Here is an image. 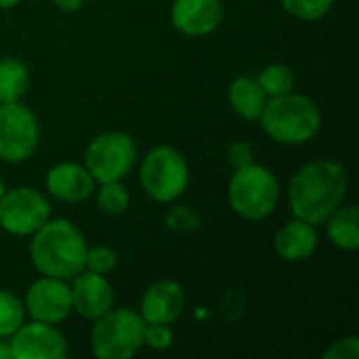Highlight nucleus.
<instances>
[{
	"mask_svg": "<svg viewBox=\"0 0 359 359\" xmlns=\"http://www.w3.org/2000/svg\"><path fill=\"white\" fill-rule=\"evenodd\" d=\"M95 194H97V206L101 212H105L109 217H120L126 212L128 202H130V194L122 185V181L99 183V189Z\"/></svg>",
	"mask_w": 359,
	"mask_h": 359,
	"instance_id": "obj_21",
	"label": "nucleus"
},
{
	"mask_svg": "<svg viewBox=\"0 0 359 359\" xmlns=\"http://www.w3.org/2000/svg\"><path fill=\"white\" fill-rule=\"evenodd\" d=\"M227 101L231 105V109L236 111V116H240L242 120L255 122L261 118L265 103H267V95L263 93V88L259 86L257 78L250 76H240L229 84L227 90Z\"/></svg>",
	"mask_w": 359,
	"mask_h": 359,
	"instance_id": "obj_17",
	"label": "nucleus"
},
{
	"mask_svg": "<svg viewBox=\"0 0 359 359\" xmlns=\"http://www.w3.org/2000/svg\"><path fill=\"white\" fill-rule=\"evenodd\" d=\"M326 236L339 250L353 252L359 246V208L355 204H341L326 221Z\"/></svg>",
	"mask_w": 359,
	"mask_h": 359,
	"instance_id": "obj_18",
	"label": "nucleus"
},
{
	"mask_svg": "<svg viewBox=\"0 0 359 359\" xmlns=\"http://www.w3.org/2000/svg\"><path fill=\"white\" fill-rule=\"evenodd\" d=\"M2 194H4V181L0 179V196H2Z\"/></svg>",
	"mask_w": 359,
	"mask_h": 359,
	"instance_id": "obj_32",
	"label": "nucleus"
},
{
	"mask_svg": "<svg viewBox=\"0 0 359 359\" xmlns=\"http://www.w3.org/2000/svg\"><path fill=\"white\" fill-rule=\"evenodd\" d=\"M175 341L170 324H145L143 328V347L151 351H166Z\"/></svg>",
	"mask_w": 359,
	"mask_h": 359,
	"instance_id": "obj_26",
	"label": "nucleus"
},
{
	"mask_svg": "<svg viewBox=\"0 0 359 359\" xmlns=\"http://www.w3.org/2000/svg\"><path fill=\"white\" fill-rule=\"evenodd\" d=\"M223 0H175L170 6L172 27L191 38L212 34L223 23Z\"/></svg>",
	"mask_w": 359,
	"mask_h": 359,
	"instance_id": "obj_12",
	"label": "nucleus"
},
{
	"mask_svg": "<svg viewBox=\"0 0 359 359\" xmlns=\"http://www.w3.org/2000/svg\"><path fill=\"white\" fill-rule=\"evenodd\" d=\"M29 84V72L23 61L15 57L0 59V103L21 101Z\"/></svg>",
	"mask_w": 359,
	"mask_h": 359,
	"instance_id": "obj_19",
	"label": "nucleus"
},
{
	"mask_svg": "<svg viewBox=\"0 0 359 359\" xmlns=\"http://www.w3.org/2000/svg\"><path fill=\"white\" fill-rule=\"evenodd\" d=\"M118 267V255L109 246H88L86 257H84V269L99 273V276H109Z\"/></svg>",
	"mask_w": 359,
	"mask_h": 359,
	"instance_id": "obj_25",
	"label": "nucleus"
},
{
	"mask_svg": "<svg viewBox=\"0 0 359 359\" xmlns=\"http://www.w3.org/2000/svg\"><path fill=\"white\" fill-rule=\"evenodd\" d=\"M50 219V204L36 187H13L0 196V229L11 236H32Z\"/></svg>",
	"mask_w": 359,
	"mask_h": 359,
	"instance_id": "obj_9",
	"label": "nucleus"
},
{
	"mask_svg": "<svg viewBox=\"0 0 359 359\" xmlns=\"http://www.w3.org/2000/svg\"><path fill=\"white\" fill-rule=\"evenodd\" d=\"M84 2L86 0H53V4L59 11H63V13H76V11H80L84 6Z\"/></svg>",
	"mask_w": 359,
	"mask_h": 359,
	"instance_id": "obj_29",
	"label": "nucleus"
},
{
	"mask_svg": "<svg viewBox=\"0 0 359 359\" xmlns=\"http://www.w3.org/2000/svg\"><path fill=\"white\" fill-rule=\"evenodd\" d=\"M40 143L36 114L21 101L0 103V160L8 164L25 162Z\"/></svg>",
	"mask_w": 359,
	"mask_h": 359,
	"instance_id": "obj_8",
	"label": "nucleus"
},
{
	"mask_svg": "<svg viewBox=\"0 0 359 359\" xmlns=\"http://www.w3.org/2000/svg\"><path fill=\"white\" fill-rule=\"evenodd\" d=\"M227 200L238 217L246 221H265L278 208L280 183L267 166L252 162L233 170L227 185Z\"/></svg>",
	"mask_w": 359,
	"mask_h": 359,
	"instance_id": "obj_4",
	"label": "nucleus"
},
{
	"mask_svg": "<svg viewBox=\"0 0 359 359\" xmlns=\"http://www.w3.org/2000/svg\"><path fill=\"white\" fill-rule=\"evenodd\" d=\"M25 313L32 320L46 324H61L69 318L72 309V290L65 280L42 276L25 292L23 299Z\"/></svg>",
	"mask_w": 359,
	"mask_h": 359,
	"instance_id": "obj_11",
	"label": "nucleus"
},
{
	"mask_svg": "<svg viewBox=\"0 0 359 359\" xmlns=\"http://www.w3.org/2000/svg\"><path fill=\"white\" fill-rule=\"evenodd\" d=\"M137 143L126 133H101L84 149V166L95 183L122 181L137 164Z\"/></svg>",
	"mask_w": 359,
	"mask_h": 359,
	"instance_id": "obj_7",
	"label": "nucleus"
},
{
	"mask_svg": "<svg viewBox=\"0 0 359 359\" xmlns=\"http://www.w3.org/2000/svg\"><path fill=\"white\" fill-rule=\"evenodd\" d=\"M0 359H13V353H11V345H8V339H0Z\"/></svg>",
	"mask_w": 359,
	"mask_h": 359,
	"instance_id": "obj_30",
	"label": "nucleus"
},
{
	"mask_svg": "<svg viewBox=\"0 0 359 359\" xmlns=\"http://www.w3.org/2000/svg\"><path fill=\"white\" fill-rule=\"evenodd\" d=\"M86 240L67 219H48L29 242V259L40 276L69 282L84 271Z\"/></svg>",
	"mask_w": 359,
	"mask_h": 359,
	"instance_id": "obj_2",
	"label": "nucleus"
},
{
	"mask_svg": "<svg viewBox=\"0 0 359 359\" xmlns=\"http://www.w3.org/2000/svg\"><path fill=\"white\" fill-rule=\"evenodd\" d=\"M324 359H359V339L358 337H343L330 343L328 349L322 353Z\"/></svg>",
	"mask_w": 359,
	"mask_h": 359,
	"instance_id": "obj_27",
	"label": "nucleus"
},
{
	"mask_svg": "<svg viewBox=\"0 0 359 359\" xmlns=\"http://www.w3.org/2000/svg\"><path fill=\"white\" fill-rule=\"evenodd\" d=\"M90 351L99 359H130L143 349L145 322L139 311L128 307H111L93 320Z\"/></svg>",
	"mask_w": 359,
	"mask_h": 359,
	"instance_id": "obj_5",
	"label": "nucleus"
},
{
	"mask_svg": "<svg viewBox=\"0 0 359 359\" xmlns=\"http://www.w3.org/2000/svg\"><path fill=\"white\" fill-rule=\"evenodd\" d=\"M23 322H25L23 301L15 292L0 288V339H8Z\"/></svg>",
	"mask_w": 359,
	"mask_h": 359,
	"instance_id": "obj_22",
	"label": "nucleus"
},
{
	"mask_svg": "<svg viewBox=\"0 0 359 359\" xmlns=\"http://www.w3.org/2000/svg\"><path fill=\"white\" fill-rule=\"evenodd\" d=\"M347 189L349 175L341 162L311 160L290 179L288 206L297 219L318 227L345 202Z\"/></svg>",
	"mask_w": 359,
	"mask_h": 359,
	"instance_id": "obj_1",
	"label": "nucleus"
},
{
	"mask_svg": "<svg viewBox=\"0 0 359 359\" xmlns=\"http://www.w3.org/2000/svg\"><path fill=\"white\" fill-rule=\"evenodd\" d=\"M284 11L301 21H318L330 13L334 0H282Z\"/></svg>",
	"mask_w": 359,
	"mask_h": 359,
	"instance_id": "obj_24",
	"label": "nucleus"
},
{
	"mask_svg": "<svg viewBox=\"0 0 359 359\" xmlns=\"http://www.w3.org/2000/svg\"><path fill=\"white\" fill-rule=\"evenodd\" d=\"M225 156H227L229 166L236 170V168H242V166H248L255 162V147L248 141H233L227 147Z\"/></svg>",
	"mask_w": 359,
	"mask_h": 359,
	"instance_id": "obj_28",
	"label": "nucleus"
},
{
	"mask_svg": "<svg viewBox=\"0 0 359 359\" xmlns=\"http://www.w3.org/2000/svg\"><path fill=\"white\" fill-rule=\"evenodd\" d=\"M259 122L276 143L303 145L320 133L322 111L313 99L290 90L280 97H269Z\"/></svg>",
	"mask_w": 359,
	"mask_h": 359,
	"instance_id": "obj_3",
	"label": "nucleus"
},
{
	"mask_svg": "<svg viewBox=\"0 0 359 359\" xmlns=\"http://www.w3.org/2000/svg\"><path fill=\"white\" fill-rule=\"evenodd\" d=\"M21 0H0V11H6V8H13V6H17Z\"/></svg>",
	"mask_w": 359,
	"mask_h": 359,
	"instance_id": "obj_31",
	"label": "nucleus"
},
{
	"mask_svg": "<svg viewBox=\"0 0 359 359\" xmlns=\"http://www.w3.org/2000/svg\"><path fill=\"white\" fill-rule=\"evenodd\" d=\"M164 223L170 231H179V233H191L196 229H200L202 225V215L198 208L187 206V204H175L168 208Z\"/></svg>",
	"mask_w": 359,
	"mask_h": 359,
	"instance_id": "obj_23",
	"label": "nucleus"
},
{
	"mask_svg": "<svg viewBox=\"0 0 359 359\" xmlns=\"http://www.w3.org/2000/svg\"><path fill=\"white\" fill-rule=\"evenodd\" d=\"M276 255L286 263H301L313 257L318 248V229L316 225L292 219L286 225H282L273 238Z\"/></svg>",
	"mask_w": 359,
	"mask_h": 359,
	"instance_id": "obj_16",
	"label": "nucleus"
},
{
	"mask_svg": "<svg viewBox=\"0 0 359 359\" xmlns=\"http://www.w3.org/2000/svg\"><path fill=\"white\" fill-rule=\"evenodd\" d=\"M13 359H65L69 349L67 341L55 324L23 322L8 337Z\"/></svg>",
	"mask_w": 359,
	"mask_h": 359,
	"instance_id": "obj_10",
	"label": "nucleus"
},
{
	"mask_svg": "<svg viewBox=\"0 0 359 359\" xmlns=\"http://www.w3.org/2000/svg\"><path fill=\"white\" fill-rule=\"evenodd\" d=\"M257 82L263 88V93L267 95V99L294 90V74L284 63H271V65L263 67L261 74L257 76Z\"/></svg>",
	"mask_w": 359,
	"mask_h": 359,
	"instance_id": "obj_20",
	"label": "nucleus"
},
{
	"mask_svg": "<svg viewBox=\"0 0 359 359\" xmlns=\"http://www.w3.org/2000/svg\"><path fill=\"white\" fill-rule=\"evenodd\" d=\"M46 191L65 204H78L95 194V179L84 164L59 162L46 172Z\"/></svg>",
	"mask_w": 359,
	"mask_h": 359,
	"instance_id": "obj_15",
	"label": "nucleus"
},
{
	"mask_svg": "<svg viewBox=\"0 0 359 359\" xmlns=\"http://www.w3.org/2000/svg\"><path fill=\"white\" fill-rule=\"evenodd\" d=\"M72 290V309L84 320H97L114 307V288L107 282V276L93 273L88 269L80 271L69 280Z\"/></svg>",
	"mask_w": 359,
	"mask_h": 359,
	"instance_id": "obj_13",
	"label": "nucleus"
},
{
	"mask_svg": "<svg viewBox=\"0 0 359 359\" xmlns=\"http://www.w3.org/2000/svg\"><path fill=\"white\" fill-rule=\"evenodd\" d=\"M185 309V290L175 280L149 284L141 297L139 316L145 324H175Z\"/></svg>",
	"mask_w": 359,
	"mask_h": 359,
	"instance_id": "obj_14",
	"label": "nucleus"
},
{
	"mask_svg": "<svg viewBox=\"0 0 359 359\" xmlns=\"http://www.w3.org/2000/svg\"><path fill=\"white\" fill-rule=\"evenodd\" d=\"M139 183L154 202L172 204L189 187V164L179 149L158 145L141 160Z\"/></svg>",
	"mask_w": 359,
	"mask_h": 359,
	"instance_id": "obj_6",
	"label": "nucleus"
}]
</instances>
